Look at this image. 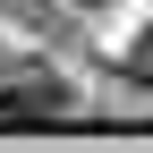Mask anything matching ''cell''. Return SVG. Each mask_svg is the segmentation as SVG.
Instances as JSON below:
<instances>
[{
    "label": "cell",
    "instance_id": "6da1fadb",
    "mask_svg": "<svg viewBox=\"0 0 153 153\" xmlns=\"http://www.w3.org/2000/svg\"><path fill=\"white\" fill-rule=\"evenodd\" d=\"M60 111H68V94L51 85L43 68H34V76H17V85H0V119H60Z\"/></svg>",
    "mask_w": 153,
    "mask_h": 153
}]
</instances>
